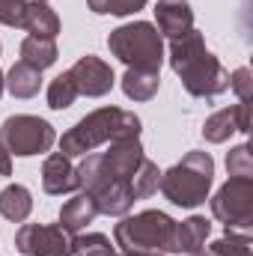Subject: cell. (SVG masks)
I'll return each mask as SVG.
<instances>
[{
    "label": "cell",
    "instance_id": "cell-11",
    "mask_svg": "<svg viewBox=\"0 0 253 256\" xmlns=\"http://www.w3.org/2000/svg\"><path fill=\"white\" fill-rule=\"evenodd\" d=\"M232 131H242L248 134L250 131V104H232V108H224L218 114H212L206 122H202V137L208 143H224L230 140Z\"/></svg>",
    "mask_w": 253,
    "mask_h": 256
},
{
    "label": "cell",
    "instance_id": "cell-15",
    "mask_svg": "<svg viewBox=\"0 0 253 256\" xmlns=\"http://www.w3.org/2000/svg\"><path fill=\"white\" fill-rule=\"evenodd\" d=\"M96 218H98V206H96V200L86 191L74 194L72 200H66V206L60 208V226H63L68 236H72V232H80V230L90 226Z\"/></svg>",
    "mask_w": 253,
    "mask_h": 256
},
{
    "label": "cell",
    "instance_id": "cell-23",
    "mask_svg": "<svg viewBox=\"0 0 253 256\" xmlns=\"http://www.w3.org/2000/svg\"><path fill=\"white\" fill-rule=\"evenodd\" d=\"M72 254L74 256H114V244L108 236L102 232H86V236H78L72 238Z\"/></svg>",
    "mask_w": 253,
    "mask_h": 256
},
{
    "label": "cell",
    "instance_id": "cell-20",
    "mask_svg": "<svg viewBox=\"0 0 253 256\" xmlns=\"http://www.w3.org/2000/svg\"><path fill=\"white\" fill-rule=\"evenodd\" d=\"M57 42L54 39H39V36H27L21 42V63L33 66L36 72L48 68V66L57 63Z\"/></svg>",
    "mask_w": 253,
    "mask_h": 256
},
{
    "label": "cell",
    "instance_id": "cell-27",
    "mask_svg": "<svg viewBox=\"0 0 253 256\" xmlns=\"http://www.w3.org/2000/svg\"><path fill=\"white\" fill-rule=\"evenodd\" d=\"M230 90L238 92L242 104H250V92H253V80H250V68H236L230 74Z\"/></svg>",
    "mask_w": 253,
    "mask_h": 256
},
{
    "label": "cell",
    "instance_id": "cell-29",
    "mask_svg": "<svg viewBox=\"0 0 253 256\" xmlns=\"http://www.w3.org/2000/svg\"><path fill=\"white\" fill-rule=\"evenodd\" d=\"M0 176H12V155L3 143H0Z\"/></svg>",
    "mask_w": 253,
    "mask_h": 256
},
{
    "label": "cell",
    "instance_id": "cell-21",
    "mask_svg": "<svg viewBox=\"0 0 253 256\" xmlns=\"http://www.w3.org/2000/svg\"><path fill=\"white\" fill-rule=\"evenodd\" d=\"M158 182H161V173H158V164L155 161H149V158H143L140 161V167L131 173V194H134V200H146V196H152V194L158 191Z\"/></svg>",
    "mask_w": 253,
    "mask_h": 256
},
{
    "label": "cell",
    "instance_id": "cell-8",
    "mask_svg": "<svg viewBox=\"0 0 253 256\" xmlns=\"http://www.w3.org/2000/svg\"><path fill=\"white\" fill-rule=\"evenodd\" d=\"M212 214L226 224V230H248L253 224V179L232 176L212 200Z\"/></svg>",
    "mask_w": 253,
    "mask_h": 256
},
{
    "label": "cell",
    "instance_id": "cell-4",
    "mask_svg": "<svg viewBox=\"0 0 253 256\" xmlns=\"http://www.w3.org/2000/svg\"><path fill=\"white\" fill-rule=\"evenodd\" d=\"M212 179H214L212 155L208 152H188L179 164H173L167 173H161L158 188L173 206L196 208L200 202H206Z\"/></svg>",
    "mask_w": 253,
    "mask_h": 256
},
{
    "label": "cell",
    "instance_id": "cell-6",
    "mask_svg": "<svg viewBox=\"0 0 253 256\" xmlns=\"http://www.w3.org/2000/svg\"><path fill=\"white\" fill-rule=\"evenodd\" d=\"M108 48L116 60H122L128 68H146V72H158L164 63V39L161 33L146 24V21H134L122 24L108 36Z\"/></svg>",
    "mask_w": 253,
    "mask_h": 256
},
{
    "label": "cell",
    "instance_id": "cell-17",
    "mask_svg": "<svg viewBox=\"0 0 253 256\" xmlns=\"http://www.w3.org/2000/svg\"><path fill=\"white\" fill-rule=\"evenodd\" d=\"M3 86L15 96V98H33V96H39V90H42V72H36L33 66L27 63H18L9 68V74L3 78Z\"/></svg>",
    "mask_w": 253,
    "mask_h": 256
},
{
    "label": "cell",
    "instance_id": "cell-31",
    "mask_svg": "<svg viewBox=\"0 0 253 256\" xmlns=\"http://www.w3.org/2000/svg\"><path fill=\"white\" fill-rule=\"evenodd\" d=\"M0 96H3V72H0Z\"/></svg>",
    "mask_w": 253,
    "mask_h": 256
},
{
    "label": "cell",
    "instance_id": "cell-22",
    "mask_svg": "<svg viewBox=\"0 0 253 256\" xmlns=\"http://www.w3.org/2000/svg\"><path fill=\"white\" fill-rule=\"evenodd\" d=\"M74 102H78V86H74L72 74L63 72V74L54 78L51 86H48V108H51V110H66V108H72Z\"/></svg>",
    "mask_w": 253,
    "mask_h": 256
},
{
    "label": "cell",
    "instance_id": "cell-25",
    "mask_svg": "<svg viewBox=\"0 0 253 256\" xmlns=\"http://www.w3.org/2000/svg\"><path fill=\"white\" fill-rule=\"evenodd\" d=\"M96 15H131L146 6V0H86Z\"/></svg>",
    "mask_w": 253,
    "mask_h": 256
},
{
    "label": "cell",
    "instance_id": "cell-3",
    "mask_svg": "<svg viewBox=\"0 0 253 256\" xmlns=\"http://www.w3.org/2000/svg\"><path fill=\"white\" fill-rule=\"evenodd\" d=\"M74 176H78V188L86 191L96 200L98 214L122 218V214H128V208L134 206L131 185L108 167L104 155H84V161L74 167Z\"/></svg>",
    "mask_w": 253,
    "mask_h": 256
},
{
    "label": "cell",
    "instance_id": "cell-33",
    "mask_svg": "<svg viewBox=\"0 0 253 256\" xmlns=\"http://www.w3.org/2000/svg\"><path fill=\"white\" fill-rule=\"evenodd\" d=\"M114 256H120V254H114Z\"/></svg>",
    "mask_w": 253,
    "mask_h": 256
},
{
    "label": "cell",
    "instance_id": "cell-5",
    "mask_svg": "<svg viewBox=\"0 0 253 256\" xmlns=\"http://www.w3.org/2000/svg\"><path fill=\"white\" fill-rule=\"evenodd\" d=\"M114 242L122 250H170L176 244V220L158 208H146L134 218H122L114 230Z\"/></svg>",
    "mask_w": 253,
    "mask_h": 256
},
{
    "label": "cell",
    "instance_id": "cell-30",
    "mask_svg": "<svg viewBox=\"0 0 253 256\" xmlns=\"http://www.w3.org/2000/svg\"><path fill=\"white\" fill-rule=\"evenodd\" d=\"M120 256H164L161 250H122Z\"/></svg>",
    "mask_w": 253,
    "mask_h": 256
},
{
    "label": "cell",
    "instance_id": "cell-10",
    "mask_svg": "<svg viewBox=\"0 0 253 256\" xmlns=\"http://www.w3.org/2000/svg\"><path fill=\"white\" fill-rule=\"evenodd\" d=\"M74 86H78V96H90V98H98V96H108L114 90V68L104 63L102 57L96 54H86L80 57L78 63L68 68Z\"/></svg>",
    "mask_w": 253,
    "mask_h": 256
},
{
    "label": "cell",
    "instance_id": "cell-1",
    "mask_svg": "<svg viewBox=\"0 0 253 256\" xmlns=\"http://www.w3.org/2000/svg\"><path fill=\"white\" fill-rule=\"evenodd\" d=\"M170 66L194 98H214L230 90V72L206 48V39L196 30L170 39Z\"/></svg>",
    "mask_w": 253,
    "mask_h": 256
},
{
    "label": "cell",
    "instance_id": "cell-14",
    "mask_svg": "<svg viewBox=\"0 0 253 256\" xmlns=\"http://www.w3.org/2000/svg\"><path fill=\"white\" fill-rule=\"evenodd\" d=\"M21 27H24L30 36H39V39H57V33H60V18H57V12H54L45 0H30V3L24 6Z\"/></svg>",
    "mask_w": 253,
    "mask_h": 256
},
{
    "label": "cell",
    "instance_id": "cell-7",
    "mask_svg": "<svg viewBox=\"0 0 253 256\" xmlns=\"http://www.w3.org/2000/svg\"><path fill=\"white\" fill-rule=\"evenodd\" d=\"M54 140H57L54 128L48 126L45 120L30 116V114L9 116L0 126V143L9 149V155H18V158L42 155V152H48L54 146Z\"/></svg>",
    "mask_w": 253,
    "mask_h": 256
},
{
    "label": "cell",
    "instance_id": "cell-24",
    "mask_svg": "<svg viewBox=\"0 0 253 256\" xmlns=\"http://www.w3.org/2000/svg\"><path fill=\"white\" fill-rule=\"evenodd\" d=\"M208 254L212 256H250V238H248L244 232H232V230H226L224 238L212 242Z\"/></svg>",
    "mask_w": 253,
    "mask_h": 256
},
{
    "label": "cell",
    "instance_id": "cell-16",
    "mask_svg": "<svg viewBox=\"0 0 253 256\" xmlns=\"http://www.w3.org/2000/svg\"><path fill=\"white\" fill-rule=\"evenodd\" d=\"M208 232H212V224L206 220V218H200V214H194L188 220H182V224H176V244H173V254H200L202 250V244H206V238H208Z\"/></svg>",
    "mask_w": 253,
    "mask_h": 256
},
{
    "label": "cell",
    "instance_id": "cell-28",
    "mask_svg": "<svg viewBox=\"0 0 253 256\" xmlns=\"http://www.w3.org/2000/svg\"><path fill=\"white\" fill-rule=\"evenodd\" d=\"M27 0H0V24L6 27H21Z\"/></svg>",
    "mask_w": 253,
    "mask_h": 256
},
{
    "label": "cell",
    "instance_id": "cell-34",
    "mask_svg": "<svg viewBox=\"0 0 253 256\" xmlns=\"http://www.w3.org/2000/svg\"><path fill=\"white\" fill-rule=\"evenodd\" d=\"M0 51H3V48H0Z\"/></svg>",
    "mask_w": 253,
    "mask_h": 256
},
{
    "label": "cell",
    "instance_id": "cell-26",
    "mask_svg": "<svg viewBox=\"0 0 253 256\" xmlns=\"http://www.w3.org/2000/svg\"><path fill=\"white\" fill-rule=\"evenodd\" d=\"M226 170H230V176H253V158H250V149L242 143V146H236L230 155H226Z\"/></svg>",
    "mask_w": 253,
    "mask_h": 256
},
{
    "label": "cell",
    "instance_id": "cell-12",
    "mask_svg": "<svg viewBox=\"0 0 253 256\" xmlns=\"http://www.w3.org/2000/svg\"><path fill=\"white\" fill-rule=\"evenodd\" d=\"M155 21H158L155 30L167 39H179L194 30V12L185 0H161L155 6Z\"/></svg>",
    "mask_w": 253,
    "mask_h": 256
},
{
    "label": "cell",
    "instance_id": "cell-32",
    "mask_svg": "<svg viewBox=\"0 0 253 256\" xmlns=\"http://www.w3.org/2000/svg\"><path fill=\"white\" fill-rule=\"evenodd\" d=\"M190 256H212V254H202V250H200V254H190Z\"/></svg>",
    "mask_w": 253,
    "mask_h": 256
},
{
    "label": "cell",
    "instance_id": "cell-13",
    "mask_svg": "<svg viewBox=\"0 0 253 256\" xmlns=\"http://www.w3.org/2000/svg\"><path fill=\"white\" fill-rule=\"evenodd\" d=\"M42 188L51 196H63V194L78 188V176L72 167V158L63 152H51L42 164Z\"/></svg>",
    "mask_w": 253,
    "mask_h": 256
},
{
    "label": "cell",
    "instance_id": "cell-2",
    "mask_svg": "<svg viewBox=\"0 0 253 256\" xmlns=\"http://www.w3.org/2000/svg\"><path fill=\"white\" fill-rule=\"evenodd\" d=\"M126 137H140V116L122 108H98L66 131L60 140V152L68 158H78V155H90L102 143H114Z\"/></svg>",
    "mask_w": 253,
    "mask_h": 256
},
{
    "label": "cell",
    "instance_id": "cell-9",
    "mask_svg": "<svg viewBox=\"0 0 253 256\" xmlns=\"http://www.w3.org/2000/svg\"><path fill=\"white\" fill-rule=\"evenodd\" d=\"M15 248L24 256H74L72 236L63 226L51 224H24L15 232Z\"/></svg>",
    "mask_w": 253,
    "mask_h": 256
},
{
    "label": "cell",
    "instance_id": "cell-19",
    "mask_svg": "<svg viewBox=\"0 0 253 256\" xmlns=\"http://www.w3.org/2000/svg\"><path fill=\"white\" fill-rule=\"evenodd\" d=\"M161 86L158 72H146V68H128L122 74V92L134 102H149Z\"/></svg>",
    "mask_w": 253,
    "mask_h": 256
},
{
    "label": "cell",
    "instance_id": "cell-18",
    "mask_svg": "<svg viewBox=\"0 0 253 256\" xmlns=\"http://www.w3.org/2000/svg\"><path fill=\"white\" fill-rule=\"evenodd\" d=\"M33 212V196L24 185H6L0 191V214L12 224H24Z\"/></svg>",
    "mask_w": 253,
    "mask_h": 256
}]
</instances>
